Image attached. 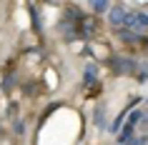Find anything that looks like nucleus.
I'll list each match as a JSON object with an SVG mask.
<instances>
[{
  "mask_svg": "<svg viewBox=\"0 0 148 145\" xmlns=\"http://www.w3.org/2000/svg\"><path fill=\"white\" fill-rule=\"evenodd\" d=\"M108 68L113 70V75H133L138 70V63L133 58H123V55H113L108 60Z\"/></svg>",
  "mask_w": 148,
  "mask_h": 145,
  "instance_id": "f257e3e1",
  "label": "nucleus"
},
{
  "mask_svg": "<svg viewBox=\"0 0 148 145\" xmlns=\"http://www.w3.org/2000/svg\"><path fill=\"white\" fill-rule=\"evenodd\" d=\"M125 18H128V13H125L121 5H116V8H110V10H108V20H110V25H125Z\"/></svg>",
  "mask_w": 148,
  "mask_h": 145,
  "instance_id": "f03ea898",
  "label": "nucleus"
},
{
  "mask_svg": "<svg viewBox=\"0 0 148 145\" xmlns=\"http://www.w3.org/2000/svg\"><path fill=\"white\" fill-rule=\"evenodd\" d=\"M125 115H128V110H125V113H121L116 118V120L110 123L108 125V133H113V135H118V133H121V128H123V120H125Z\"/></svg>",
  "mask_w": 148,
  "mask_h": 145,
  "instance_id": "7ed1b4c3",
  "label": "nucleus"
},
{
  "mask_svg": "<svg viewBox=\"0 0 148 145\" xmlns=\"http://www.w3.org/2000/svg\"><path fill=\"white\" fill-rule=\"evenodd\" d=\"M93 123L98 128H106V125H103V123H106V105H98L93 110Z\"/></svg>",
  "mask_w": 148,
  "mask_h": 145,
  "instance_id": "20e7f679",
  "label": "nucleus"
},
{
  "mask_svg": "<svg viewBox=\"0 0 148 145\" xmlns=\"http://www.w3.org/2000/svg\"><path fill=\"white\" fill-rule=\"evenodd\" d=\"M95 75H98V65H95V63H88V65H86V75H83V78H86V85L93 83Z\"/></svg>",
  "mask_w": 148,
  "mask_h": 145,
  "instance_id": "39448f33",
  "label": "nucleus"
},
{
  "mask_svg": "<svg viewBox=\"0 0 148 145\" xmlns=\"http://www.w3.org/2000/svg\"><path fill=\"white\" fill-rule=\"evenodd\" d=\"M90 3V8L95 10V13H108L110 5H108V0H88Z\"/></svg>",
  "mask_w": 148,
  "mask_h": 145,
  "instance_id": "423d86ee",
  "label": "nucleus"
},
{
  "mask_svg": "<svg viewBox=\"0 0 148 145\" xmlns=\"http://www.w3.org/2000/svg\"><path fill=\"white\" fill-rule=\"evenodd\" d=\"M125 28H133V30L143 28V25H140V18H138V13H128V18H125Z\"/></svg>",
  "mask_w": 148,
  "mask_h": 145,
  "instance_id": "0eeeda50",
  "label": "nucleus"
},
{
  "mask_svg": "<svg viewBox=\"0 0 148 145\" xmlns=\"http://www.w3.org/2000/svg\"><path fill=\"white\" fill-rule=\"evenodd\" d=\"M80 25H83V28H80V35H83V38H88V35H93V33H95V23L86 20V18L80 20Z\"/></svg>",
  "mask_w": 148,
  "mask_h": 145,
  "instance_id": "6e6552de",
  "label": "nucleus"
},
{
  "mask_svg": "<svg viewBox=\"0 0 148 145\" xmlns=\"http://www.w3.org/2000/svg\"><path fill=\"white\" fill-rule=\"evenodd\" d=\"M15 85H18L15 73H13V75H5V78H3V93H10L13 88H15Z\"/></svg>",
  "mask_w": 148,
  "mask_h": 145,
  "instance_id": "1a4fd4ad",
  "label": "nucleus"
},
{
  "mask_svg": "<svg viewBox=\"0 0 148 145\" xmlns=\"http://www.w3.org/2000/svg\"><path fill=\"white\" fill-rule=\"evenodd\" d=\"M118 35H121V40H125V43H136V40L140 38V35L133 30V28H128V30H121Z\"/></svg>",
  "mask_w": 148,
  "mask_h": 145,
  "instance_id": "9d476101",
  "label": "nucleus"
},
{
  "mask_svg": "<svg viewBox=\"0 0 148 145\" xmlns=\"http://www.w3.org/2000/svg\"><path fill=\"white\" fill-rule=\"evenodd\" d=\"M138 120H143V113H138V110H133V113L128 115V120H125V125L136 130V125H138Z\"/></svg>",
  "mask_w": 148,
  "mask_h": 145,
  "instance_id": "9b49d317",
  "label": "nucleus"
},
{
  "mask_svg": "<svg viewBox=\"0 0 148 145\" xmlns=\"http://www.w3.org/2000/svg\"><path fill=\"white\" fill-rule=\"evenodd\" d=\"M30 18H33V28H35V33H40V20H38V10L30 5Z\"/></svg>",
  "mask_w": 148,
  "mask_h": 145,
  "instance_id": "f8f14e48",
  "label": "nucleus"
},
{
  "mask_svg": "<svg viewBox=\"0 0 148 145\" xmlns=\"http://www.w3.org/2000/svg\"><path fill=\"white\" fill-rule=\"evenodd\" d=\"M13 130H15V135H23V133H25V125H23L20 120H15V125H13Z\"/></svg>",
  "mask_w": 148,
  "mask_h": 145,
  "instance_id": "ddd939ff",
  "label": "nucleus"
},
{
  "mask_svg": "<svg viewBox=\"0 0 148 145\" xmlns=\"http://www.w3.org/2000/svg\"><path fill=\"white\" fill-rule=\"evenodd\" d=\"M148 78V65H140L138 68V80H146Z\"/></svg>",
  "mask_w": 148,
  "mask_h": 145,
  "instance_id": "4468645a",
  "label": "nucleus"
}]
</instances>
